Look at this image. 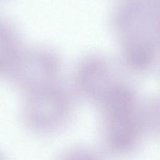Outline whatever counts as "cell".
Here are the masks:
<instances>
[{"label":"cell","instance_id":"3957f363","mask_svg":"<svg viewBox=\"0 0 160 160\" xmlns=\"http://www.w3.org/2000/svg\"><path fill=\"white\" fill-rule=\"evenodd\" d=\"M107 59L98 55L84 57L74 74L76 91L83 99L99 106L124 81Z\"/></svg>","mask_w":160,"mask_h":160},{"label":"cell","instance_id":"5b68a950","mask_svg":"<svg viewBox=\"0 0 160 160\" xmlns=\"http://www.w3.org/2000/svg\"><path fill=\"white\" fill-rule=\"evenodd\" d=\"M145 110L144 116L148 131L160 138V98L154 99Z\"/></svg>","mask_w":160,"mask_h":160},{"label":"cell","instance_id":"6da1fadb","mask_svg":"<svg viewBox=\"0 0 160 160\" xmlns=\"http://www.w3.org/2000/svg\"><path fill=\"white\" fill-rule=\"evenodd\" d=\"M24 95L22 119L29 130L50 134L66 125L71 115L72 101L64 86L56 82Z\"/></svg>","mask_w":160,"mask_h":160},{"label":"cell","instance_id":"8992f818","mask_svg":"<svg viewBox=\"0 0 160 160\" xmlns=\"http://www.w3.org/2000/svg\"><path fill=\"white\" fill-rule=\"evenodd\" d=\"M59 160H104L98 151L84 147H76L64 152Z\"/></svg>","mask_w":160,"mask_h":160},{"label":"cell","instance_id":"277c9868","mask_svg":"<svg viewBox=\"0 0 160 160\" xmlns=\"http://www.w3.org/2000/svg\"><path fill=\"white\" fill-rule=\"evenodd\" d=\"M22 50L15 26L7 19L0 18V78L8 76Z\"/></svg>","mask_w":160,"mask_h":160},{"label":"cell","instance_id":"7a4b0ae2","mask_svg":"<svg viewBox=\"0 0 160 160\" xmlns=\"http://www.w3.org/2000/svg\"><path fill=\"white\" fill-rule=\"evenodd\" d=\"M61 61L52 50L43 47L22 49L9 75L24 94L57 82Z\"/></svg>","mask_w":160,"mask_h":160},{"label":"cell","instance_id":"52a82bcc","mask_svg":"<svg viewBox=\"0 0 160 160\" xmlns=\"http://www.w3.org/2000/svg\"><path fill=\"white\" fill-rule=\"evenodd\" d=\"M0 160H6L4 156L0 152Z\"/></svg>","mask_w":160,"mask_h":160}]
</instances>
